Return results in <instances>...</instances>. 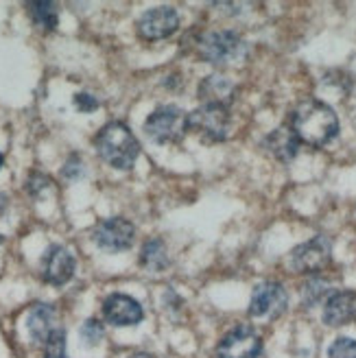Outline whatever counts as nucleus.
Masks as SVG:
<instances>
[{
	"mask_svg": "<svg viewBox=\"0 0 356 358\" xmlns=\"http://www.w3.org/2000/svg\"><path fill=\"white\" fill-rule=\"evenodd\" d=\"M291 131L311 147H324L339 134V118L324 101L304 99L291 114Z\"/></svg>",
	"mask_w": 356,
	"mask_h": 358,
	"instance_id": "1",
	"label": "nucleus"
},
{
	"mask_svg": "<svg viewBox=\"0 0 356 358\" xmlns=\"http://www.w3.org/2000/svg\"><path fill=\"white\" fill-rule=\"evenodd\" d=\"M94 147L105 162L118 171H129L140 155V142L124 122L105 124L94 138Z\"/></svg>",
	"mask_w": 356,
	"mask_h": 358,
	"instance_id": "2",
	"label": "nucleus"
},
{
	"mask_svg": "<svg viewBox=\"0 0 356 358\" xmlns=\"http://www.w3.org/2000/svg\"><path fill=\"white\" fill-rule=\"evenodd\" d=\"M188 131V116L175 105L157 107L149 114L145 122V134L157 142V145H169V142H180Z\"/></svg>",
	"mask_w": 356,
	"mask_h": 358,
	"instance_id": "3",
	"label": "nucleus"
},
{
	"mask_svg": "<svg viewBox=\"0 0 356 358\" xmlns=\"http://www.w3.org/2000/svg\"><path fill=\"white\" fill-rule=\"evenodd\" d=\"M199 52L206 62L225 66V64L243 59L245 42L234 31H210L201 38Z\"/></svg>",
	"mask_w": 356,
	"mask_h": 358,
	"instance_id": "4",
	"label": "nucleus"
},
{
	"mask_svg": "<svg viewBox=\"0 0 356 358\" xmlns=\"http://www.w3.org/2000/svg\"><path fill=\"white\" fill-rule=\"evenodd\" d=\"M188 129L199 134L206 140L221 142L229 134V114L223 105H210L204 103L194 112L188 114Z\"/></svg>",
	"mask_w": 356,
	"mask_h": 358,
	"instance_id": "5",
	"label": "nucleus"
},
{
	"mask_svg": "<svg viewBox=\"0 0 356 358\" xmlns=\"http://www.w3.org/2000/svg\"><path fill=\"white\" fill-rule=\"evenodd\" d=\"M332 258V243L326 236H315L304 245H297L291 256L289 264L297 273H319L330 264Z\"/></svg>",
	"mask_w": 356,
	"mask_h": 358,
	"instance_id": "6",
	"label": "nucleus"
},
{
	"mask_svg": "<svg viewBox=\"0 0 356 358\" xmlns=\"http://www.w3.org/2000/svg\"><path fill=\"white\" fill-rule=\"evenodd\" d=\"M262 352L260 334L249 326H236L229 330L217 348L219 358H258Z\"/></svg>",
	"mask_w": 356,
	"mask_h": 358,
	"instance_id": "7",
	"label": "nucleus"
},
{
	"mask_svg": "<svg viewBox=\"0 0 356 358\" xmlns=\"http://www.w3.org/2000/svg\"><path fill=\"white\" fill-rule=\"evenodd\" d=\"M134 236H136L134 225L120 217L101 221L92 231L97 247H101L103 252H124V249H129L134 245Z\"/></svg>",
	"mask_w": 356,
	"mask_h": 358,
	"instance_id": "8",
	"label": "nucleus"
},
{
	"mask_svg": "<svg viewBox=\"0 0 356 358\" xmlns=\"http://www.w3.org/2000/svg\"><path fill=\"white\" fill-rule=\"evenodd\" d=\"M289 295L284 291V286L278 282H262L254 289L252 303H249V315L258 319H271L280 317L287 310Z\"/></svg>",
	"mask_w": 356,
	"mask_h": 358,
	"instance_id": "9",
	"label": "nucleus"
},
{
	"mask_svg": "<svg viewBox=\"0 0 356 358\" xmlns=\"http://www.w3.org/2000/svg\"><path fill=\"white\" fill-rule=\"evenodd\" d=\"M180 27V15H177L175 9L171 7H157V9H149L142 13V17L138 20V35L142 40H164L169 35H173Z\"/></svg>",
	"mask_w": 356,
	"mask_h": 358,
	"instance_id": "10",
	"label": "nucleus"
},
{
	"mask_svg": "<svg viewBox=\"0 0 356 358\" xmlns=\"http://www.w3.org/2000/svg\"><path fill=\"white\" fill-rule=\"evenodd\" d=\"M75 275V258L66 247L52 245L42 258V278L52 286H64Z\"/></svg>",
	"mask_w": 356,
	"mask_h": 358,
	"instance_id": "11",
	"label": "nucleus"
},
{
	"mask_svg": "<svg viewBox=\"0 0 356 358\" xmlns=\"http://www.w3.org/2000/svg\"><path fill=\"white\" fill-rule=\"evenodd\" d=\"M103 317L112 326H136L142 321L145 313H142L138 299L124 293H112L103 301Z\"/></svg>",
	"mask_w": 356,
	"mask_h": 358,
	"instance_id": "12",
	"label": "nucleus"
},
{
	"mask_svg": "<svg viewBox=\"0 0 356 358\" xmlns=\"http://www.w3.org/2000/svg\"><path fill=\"white\" fill-rule=\"evenodd\" d=\"M356 317V295L352 291H336L326 299L324 324L336 328Z\"/></svg>",
	"mask_w": 356,
	"mask_h": 358,
	"instance_id": "13",
	"label": "nucleus"
},
{
	"mask_svg": "<svg viewBox=\"0 0 356 358\" xmlns=\"http://www.w3.org/2000/svg\"><path fill=\"white\" fill-rule=\"evenodd\" d=\"M27 326H29V332H31V338L35 343H46L52 332H57L59 326H57V313L52 306H46V303H40V306H35L31 313H29V319H27Z\"/></svg>",
	"mask_w": 356,
	"mask_h": 358,
	"instance_id": "14",
	"label": "nucleus"
},
{
	"mask_svg": "<svg viewBox=\"0 0 356 358\" xmlns=\"http://www.w3.org/2000/svg\"><path fill=\"white\" fill-rule=\"evenodd\" d=\"M199 96L204 103L227 107L234 99V83L223 75H210L199 85Z\"/></svg>",
	"mask_w": 356,
	"mask_h": 358,
	"instance_id": "15",
	"label": "nucleus"
},
{
	"mask_svg": "<svg viewBox=\"0 0 356 358\" xmlns=\"http://www.w3.org/2000/svg\"><path fill=\"white\" fill-rule=\"evenodd\" d=\"M269 153L280 162H291L297 155V136L291 129H276L264 140Z\"/></svg>",
	"mask_w": 356,
	"mask_h": 358,
	"instance_id": "16",
	"label": "nucleus"
},
{
	"mask_svg": "<svg viewBox=\"0 0 356 358\" xmlns=\"http://www.w3.org/2000/svg\"><path fill=\"white\" fill-rule=\"evenodd\" d=\"M140 262L145 268H149V271H162V268L169 266L166 245L159 238L147 241L145 247H142V252H140Z\"/></svg>",
	"mask_w": 356,
	"mask_h": 358,
	"instance_id": "17",
	"label": "nucleus"
},
{
	"mask_svg": "<svg viewBox=\"0 0 356 358\" xmlns=\"http://www.w3.org/2000/svg\"><path fill=\"white\" fill-rule=\"evenodd\" d=\"M33 24L40 31H55L57 29V7L55 3H48V0H42V3H29L27 5Z\"/></svg>",
	"mask_w": 356,
	"mask_h": 358,
	"instance_id": "18",
	"label": "nucleus"
},
{
	"mask_svg": "<svg viewBox=\"0 0 356 358\" xmlns=\"http://www.w3.org/2000/svg\"><path fill=\"white\" fill-rule=\"evenodd\" d=\"M44 358H66V332L62 328L44 343Z\"/></svg>",
	"mask_w": 356,
	"mask_h": 358,
	"instance_id": "19",
	"label": "nucleus"
},
{
	"mask_svg": "<svg viewBox=\"0 0 356 358\" xmlns=\"http://www.w3.org/2000/svg\"><path fill=\"white\" fill-rule=\"evenodd\" d=\"M328 358H356V341L350 336H339L330 345Z\"/></svg>",
	"mask_w": 356,
	"mask_h": 358,
	"instance_id": "20",
	"label": "nucleus"
},
{
	"mask_svg": "<svg viewBox=\"0 0 356 358\" xmlns=\"http://www.w3.org/2000/svg\"><path fill=\"white\" fill-rule=\"evenodd\" d=\"M81 338L87 343V345H97L101 338H103V326L99 319H87L83 328H81Z\"/></svg>",
	"mask_w": 356,
	"mask_h": 358,
	"instance_id": "21",
	"label": "nucleus"
},
{
	"mask_svg": "<svg viewBox=\"0 0 356 358\" xmlns=\"http://www.w3.org/2000/svg\"><path fill=\"white\" fill-rule=\"evenodd\" d=\"M99 99H94L92 94H87V92H79L75 94V107L79 112H85V114H90V112H97L99 110Z\"/></svg>",
	"mask_w": 356,
	"mask_h": 358,
	"instance_id": "22",
	"label": "nucleus"
},
{
	"mask_svg": "<svg viewBox=\"0 0 356 358\" xmlns=\"http://www.w3.org/2000/svg\"><path fill=\"white\" fill-rule=\"evenodd\" d=\"M81 169H83V166H81V159H79V157H70V162L64 166V177H68V179L81 177V175H83Z\"/></svg>",
	"mask_w": 356,
	"mask_h": 358,
	"instance_id": "23",
	"label": "nucleus"
},
{
	"mask_svg": "<svg viewBox=\"0 0 356 358\" xmlns=\"http://www.w3.org/2000/svg\"><path fill=\"white\" fill-rule=\"evenodd\" d=\"M129 358H155L153 354H147V352H138V354H131Z\"/></svg>",
	"mask_w": 356,
	"mask_h": 358,
	"instance_id": "24",
	"label": "nucleus"
},
{
	"mask_svg": "<svg viewBox=\"0 0 356 358\" xmlns=\"http://www.w3.org/2000/svg\"><path fill=\"white\" fill-rule=\"evenodd\" d=\"M3 164H5V157H3V153H0V169H3Z\"/></svg>",
	"mask_w": 356,
	"mask_h": 358,
	"instance_id": "25",
	"label": "nucleus"
},
{
	"mask_svg": "<svg viewBox=\"0 0 356 358\" xmlns=\"http://www.w3.org/2000/svg\"><path fill=\"white\" fill-rule=\"evenodd\" d=\"M0 241H3V236H0Z\"/></svg>",
	"mask_w": 356,
	"mask_h": 358,
	"instance_id": "26",
	"label": "nucleus"
}]
</instances>
